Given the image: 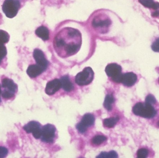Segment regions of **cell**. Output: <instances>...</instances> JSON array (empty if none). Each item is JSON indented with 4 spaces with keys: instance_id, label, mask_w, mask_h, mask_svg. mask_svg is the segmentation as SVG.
<instances>
[{
    "instance_id": "obj_1",
    "label": "cell",
    "mask_w": 159,
    "mask_h": 158,
    "mask_svg": "<svg viewBox=\"0 0 159 158\" xmlns=\"http://www.w3.org/2000/svg\"><path fill=\"white\" fill-rule=\"evenodd\" d=\"M82 44V34L74 28H62L55 35L54 48L58 55L63 58L72 56L79 52Z\"/></svg>"
},
{
    "instance_id": "obj_2",
    "label": "cell",
    "mask_w": 159,
    "mask_h": 158,
    "mask_svg": "<svg viewBox=\"0 0 159 158\" xmlns=\"http://www.w3.org/2000/svg\"><path fill=\"white\" fill-rule=\"evenodd\" d=\"M112 25L111 17L104 12L95 14L91 19V28L96 34L101 37H111Z\"/></svg>"
},
{
    "instance_id": "obj_3",
    "label": "cell",
    "mask_w": 159,
    "mask_h": 158,
    "mask_svg": "<svg viewBox=\"0 0 159 158\" xmlns=\"http://www.w3.org/2000/svg\"><path fill=\"white\" fill-rule=\"evenodd\" d=\"M132 111L136 116L147 119L153 118L157 114V111L152 105L146 103H137L133 108Z\"/></svg>"
},
{
    "instance_id": "obj_4",
    "label": "cell",
    "mask_w": 159,
    "mask_h": 158,
    "mask_svg": "<svg viewBox=\"0 0 159 158\" xmlns=\"http://www.w3.org/2000/svg\"><path fill=\"white\" fill-rule=\"evenodd\" d=\"M2 96L5 99H9L15 96L18 90L17 85L14 81L8 78H4L2 81Z\"/></svg>"
},
{
    "instance_id": "obj_5",
    "label": "cell",
    "mask_w": 159,
    "mask_h": 158,
    "mask_svg": "<svg viewBox=\"0 0 159 158\" xmlns=\"http://www.w3.org/2000/svg\"><path fill=\"white\" fill-rule=\"evenodd\" d=\"M20 7L19 0H5L2 6V9L6 17L13 18L16 15Z\"/></svg>"
},
{
    "instance_id": "obj_6",
    "label": "cell",
    "mask_w": 159,
    "mask_h": 158,
    "mask_svg": "<svg viewBox=\"0 0 159 158\" xmlns=\"http://www.w3.org/2000/svg\"><path fill=\"white\" fill-rule=\"evenodd\" d=\"M94 78V72L90 67H85L75 77V82L80 86H85L91 83Z\"/></svg>"
},
{
    "instance_id": "obj_7",
    "label": "cell",
    "mask_w": 159,
    "mask_h": 158,
    "mask_svg": "<svg viewBox=\"0 0 159 158\" xmlns=\"http://www.w3.org/2000/svg\"><path fill=\"white\" fill-rule=\"evenodd\" d=\"M105 72L107 75L117 83H121L122 78V68L121 66L116 63L108 64L106 67Z\"/></svg>"
},
{
    "instance_id": "obj_8",
    "label": "cell",
    "mask_w": 159,
    "mask_h": 158,
    "mask_svg": "<svg viewBox=\"0 0 159 158\" xmlns=\"http://www.w3.org/2000/svg\"><path fill=\"white\" fill-rule=\"evenodd\" d=\"M56 127L52 124H47L42 127L41 137L42 142L47 143H54L56 137Z\"/></svg>"
},
{
    "instance_id": "obj_9",
    "label": "cell",
    "mask_w": 159,
    "mask_h": 158,
    "mask_svg": "<svg viewBox=\"0 0 159 158\" xmlns=\"http://www.w3.org/2000/svg\"><path fill=\"white\" fill-rule=\"evenodd\" d=\"M94 116L90 113H87L83 116L80 122L76 125V129L80 133H85L89 128L94 125Z\"/></svg>"
},
{
    "instance_id": "obj_10",
    "label": "cell",
    "mask_w": 159,
    "mask_h": 158,
    "mask_svg": "<svg viewBox=\"0 0 159 158\" xmlns=\"http://www.w3.org/2000/svg\"><path fill=\"white\" fill-rule=\"evenodd\" d=\"M23 130L27 133H32L34 137L36 139L41 138L42 135V127L41 124L38 122H30L23 127Z\"/></svg>"
},
{
    "instance_id": "obj_11",
    "label": "cell",
    "mask_w": 159,
    "mask_h": 158,
    "mask_svg": "<svg viewBox=\"0 0 159 158\" xmlns=\"http://www.w3.org/2000/svg\"><path fill=\"white\" fill-rule=\"evenodd\" d=\"M33 57L36 61V64L41 66L46 70L48 65V62L46 58L43 51L39 49H34L33 52Z\"/></svg>"
},
{
    "instance_id": "obj_12",
    "label": "cell",
    "mask_w": 159,
    "mask_h": 158,
    "mask_svg": "<svg viewBox=\"0 0 159 158\" xmlns=\"http://www.w3.org/2000/svg\"><path fill=\"white\" fill-rule=\"evenodd\" d=\"M61 87L60 79H55L48 82L45 88V92L49 96L55 94Z\"/></svg>"
},
{
    "instance_id": "obj_13",
    "label": "cell",
    "mask_w": 159,
    "mask_h": 158,
    "mask_svg": "<svg viewBox=\"0 0 159 158\" xmlns=\"http://www.w3.org/2000/svg\"><path fill=\"white\" fill-rule=\"evenodd\" d=\"M137 80V75L135 73L128 72L122 75L121 83L124 86L131 87L136 83Z\"/></svg>"
},
{
    "instance_id": "obj_14",
    "label": "cell",
    "mask_w": 159,
    "mask_h": 158,
    "mask_svg": "<svg viewBox=\"0 0 159 158\" xmlns=\"http://www.w3.org/2000/svg\"><path fill=\"white\" fill-rule=\"evenodd\" d=\"M46 70L39 65H30L27 70V73L31 78H35L43 73Z\"/></svg>"
},
{
    "instance_id": "obj_15",
    "label": "cell",
    "mask_w": 159,
    "mask_h": 158,
    "mask_svg": "<svg viewBox=\"0 0 159 158\" xmlns=\"http://www.w3.org/2000/svg\"><path fill=\"white\" fill-rule=\"evenodd\" d=\"M61 87L64 91L70 92L74 89L73 83L71 82L68 76H64L60 79Z\"/></svg>"
},
{
    "instance_id": "obj_16",
    "label": "cell",
    "mask_w": 159,
    "mask_h": 158,
    "mask_svg": "<svg viewBox=\"0 0 159 158\" xmlns=\"http://www.w3.org/2000/svg\"><path fill=\"white\" fill-rule=\"evenodd\" d=\"M35 34L43 41H46L49 39V32L48 29L44 26H41L36 29Z\"/></svg>"
},
{
    "instance_id": "obj_17",
    "label": "cell",
    "mask_w": 159,
    "mask_h": 158,
    "mask_svg": "<svg viewBox=\"0 0 159 158\" xmlns=\"http://www.w3.org/2000/svg\"><path fill=\"white\" fill-rule=\"evenodd\" d=\"M115 101V98L113 94H110L107 95L103 104L105 108L108 111H111L112 109V105L114 104Z\"/></svg>"
},
{
    "instance_id": "obj_18",
    "label": "cell",
    "mask_w": 159,
    "mask_h": 158,
    "mask_svg": "<svg viewBox=\"0 0 159 158\" xmlns=\"http://www.w3.org/2000/svg\"><path fill=\"white\" fill-rule=\"evenodd\" d=\"M119 119V117L118 116L109 118L105 119L103 121L104 126L107 128H113L117 124Z\"/></svg>"
},
{
    "instance_id": "obj_19",
    "label": "cell",
    "mask_w": 159,
    "mask_h": 158,
    "mask_svg": "<svg viewBox=\"0 0 159 158\" xmlns=\"http://www.w3.org/2000/svg\"><path fill=\"white\" fill-rule=\"evenodd\" d=\"M139 2L148 8H153L155 10L159 8V3L155 2L153 0H139Z\"/></svg>"
},
{
    "instance_id": "obj_20",
    "label": "cell",
    "mask_w": 159,
    "mask_h": 158,
    "mask_svg": "<svg viewBox=\"0 0 159 158\" xmlns=\"http://www.w3.org/2000/svg\"><path fill=\"white\" fill-rule=\"evenodd\" d=\"M107 138L104 135H97L93 137L92 139V143L94 145H100L101 144L106 141Z\"/></svg>"
},
{
    "instance_id": "obj_21",
    "label": "cell",
    "mask_w": 159,
    "mask_h": 158,
    "mask_svg": "<svg viewBox=\"0 0 159 158\" xmlns=\"http://www.w3.org/2000/svg\"><path fill=\"white\" fill-rule=\"evenodd\" d=\"M97 158H117L118 154L114 151L109 152H102Z\"/></svg>"
},
{
    "instance_id": "obj_22",
    "label": "cell",
    "mask_w": 159,
    "mask_h": 158,
    "mask_svg": "<svg viewBox=\"0 0 159 158\" xmlns=\"http://www.w3.org/2000/svg\"><path fill=\"white\" fill-rule=\"evenodd\" d=\"M9 34L7 32L2 30H0V41L3 44H6L9 41Z\"/></svg>"
},
{
    "instance_id": "obj_23",
    "label": "cell",
    "mask_w": 159,
    "mask_h": 158,
    "mask_svg": "<svg viewBox=\"0 0 159 158\" xmlns=\"http://www.w3.org/2000/svg\"><path fill=\"white\" fill-rule=\"evenodd\" d=\"M149 154V151L146 148H141L137 151V157L139 158L147 157Z\"/></svg>"
},
{
    "instance_id": "obj_24",
    "label": "cell",
    "mask_w": 159,
    "mask_h": 158,
    "mask_svg": "<svg viewBox=\"0 0 159 158\" xmlns=\"http://www.w3.org/2000/svg\"><path fill=\"white\" fill-rule=\"evenodd\" d=\"M7 54L6 47L4 45H0V65Z\"/></svg>"
},
{
    "instance_id": "obj_25",
    "label": "cell",
    "mask_w": 159,
    "mask_h": 158,
    "mask_svg": "<svg viewBox=\"0 0 159 158\" xmlns=\"http://www.w3.org/2000/svg\"><path fill=\"white\" fill-rule=\"evenodd\" d=\"M146 103L150 105H155L157 103V100L154 96L151 94L148 95L147 96L145 99Z\"/></svg>"
},
{
    "instance_id": "obj_26",
    "label": "cell",
    "mask_w": 159,
    "mask_h": 158,
    "mask_svg": "<svg viewBox=\"0 0 159 158\" xmlns=\"http://www.w3.org/2000/svg\"><path fill=\"white\" fill-rule=\"evenodd\" d=\"M151 48L154 52L159 53V38H157L152 44Z\"/></svg>"
},
{
    "instance_id": "obj_27",
    "label": "cell",
    "mask_w": 159,
    "mask_h": 158,
    "mask_svg": "<svg viewBox=\"0 0 159 158\" xmlns=\"http://www.w3.org/2000/svg\"><path fill=\"white\" fill-rule=\"evenodd\" d=\"M8 150L4 147H0V158H4L6 157L8 154Z\"/></svg>"
},
{
    "instance_id": "obj_28",
    "label": "cell",
    "mask_w": 159,
    "mask_h": 158,
    "mask_svg": "<svg viewBox=\"0 0 159 158\" xmlns=\"http://www.w3.org/2000/svg\"><path fill=\"white\" fill-rule=\"evenodd\" d=\"M152 16L154 17H157L159 16V11H156L152 14Z\"/></svg>"
},
{
    "instance_id": "obj_29",
    "label": "cell",
    "mask_w": 159,
    "mask_h": 158,
    "mask_svg": "<svg viewBox=\"0 0 159 158\" xmlns=\"http://www.w3.org/2000/svg\"><path fill=\"white\" fill-rule=\"evenodd\" d=\"M2 94V89H1V84H0V103L1 102V95Z\"/></svg>"
},
{
    "instance_id": "obj_30",
    "label": "cell",
    "mask_w": 159,
    "mask_h": 158,
    "mask_svg": "<svg viewBox=\"0 0 159 158\" xmlns=\"http://www.w3.org/2000/svg\"><path fill=\"white\" fill-rule=\"evenodd\" d=\"M157 125H158V126H159V121L158 122Z\"/></svg>"
},
{
    "instance_id": "obj_31",
    "label": "cell",
    "mask_w": 159,
    "mask_h": 158,
    "mask_svg": "<svg viewBox=\"0 0 159 158\" xmlns=\"http://www.w3.org/2000/svg\"></svg>"
}]
</instances>
